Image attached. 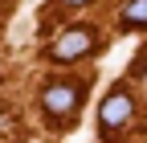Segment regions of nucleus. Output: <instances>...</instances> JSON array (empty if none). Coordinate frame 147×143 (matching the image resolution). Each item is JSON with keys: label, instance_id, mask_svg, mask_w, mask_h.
Returning a JSON list of instances; mask_svg holds the SVG:
<instances>
[{"label": "nucleus", "instance_id": "nucleus-5", "mask_svg": "<svg viewBox=\"0 0 147 143\" xmlns=\"http://www.w3.org/2000/svg\"><path fill=\"white\" fill-rule=\"evenodd\" d=\"M61 4H69V8H78V4H90V0H61Z\"/></svg>", "mask_w": 147, "mask_h": 143}, {"label": "nucleus", "instance_id": "nucleus-1", "mask_svg": "<svg viewBox=\"0 0 147 143\" xmlns=\"http://www.w3.org/2000/svg\"><path fill=\"white\" fill-rule=\"evenodd\" d=\"M78 102H82V86H78V82H49L45 94H41V106H45L53 119L74 115V111H78Z\"/></svg>", "mask_w": 147, "mask_h": 143}, {"label": "nucleus", "instance_id": "nucleus-4", "mask_svg": "<svg viewBox=\"0 0 147 143\" xmlns=\"http://www.w3.org/2000/svg\"><path fill=\"white\" fill-rule=\"evenodd\" d=\"M119 25L123 29H143L147 25V0H127L119 8Z\"/></svg>", "mask_w": 147, "mask_h": 143}, {"label": "nucleus", "instance_id": "nucleus-2", "mask_svg": "<svg viewBox=\"0 0 147 143\" xmlns=\"http://www.w3.org/2000/svg\"><path fill=\"white\" fill-rule=\"evenodd\" d=\"M131 119H135V98L127 94V90H110L106 102H102V111H98L102 131H119V127H127Z\"/></svg>", "mask_w": 147, "mask_h": 143}, {"label": "nucleus", "instance_id": "nucleus-3", "mask_svg": "<svg viewBox=\"0 0 147 143\" xmlns=\"http://www.w3.org/2000/svg\"><path fill=\"white\" fill-rule=\"evenodd\" d=\"M90 49H94V33H90L86 25H74V29H65L61 37L53 41V57L57 61H78Z\"/></svg>", "mask_w": 147, "mask_h": 143}]
</instances>
